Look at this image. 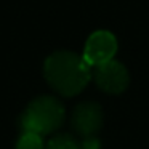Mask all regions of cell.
I'll use <instances>...</instances> for the list:
<instances>
[{
    "mask_svg": "<svg viewBox=\"0 0 149 149\" xmlns=\"http://www.w3.org/2000/svg\"><path fill=\"white\" fill-rule=\"evenodd\" d=\"M16 149H43L42 135L36 132H24L16 143Z\"/></svg>",
    "mask_w": 149,
    "mask_h": 149,
    "instance_id": "8992f818",
    "label": "cell"
},
{
    "mask_svg": "<svg viewBox=\"0 0 149 149\" xmlns=\"http://www.w3.org/2000/svg\"><path fill=\"white\" fill-rule=\"evenodd\" d=\"M47 149H80L75 139H72L69 135H56L48 141Z\"/></svg>",
    "mask_w": 149,
    "mask_h": 149,
    "instance_id": "52a82bcc",
    "label": "cell"
},
{
    "mask_svg": "<svg viewBox=\"0 0 149 149\" xmlns=\"http://www.w3.org/2000/svg\"><path fill=\"white\" fill-rule=\"evenodd\" d=\"M100 146H101L100 139L95 138V136H87L82 143V149H100Z\"/></svg>",
    "mask_w": 149,
    "mask_h": 149,
    "instance_id": "ba28073f",
    "label": "cell"
},
{
    "mask_svg": "<svg viewBox=\"0 0 149 149\" xmlns=\"http://www.w3.org/2000/svg\"><path fill=\"white\" fill-rule=\"evenodd\" d=\"M45 79L59 95L74 96L80 93L91 79V66L84 56L72 52H56L43 66Z\"/></svg>",
    "mask_w": 149,
    "mask_h": 149,
    "instance_id": "6da1fadb",
    "label": "cell"
},
{
    "mask_svg": "<svg viewBox=\"0 0 149 149\" xmlns=\"http://www.w3.org/2000/svg\"><path fill=\"white\" fill-rule=\"evenodd\" d=\"M95 82L96 85L106 93H122L128 87V72L125 66L120 64L119 61H107L104 64H100L95 68Z\"/></svg>",
    "mask_w": 149,
    "mask_h": 149,
    "instance_id": "277c9868",
    "label": "cell"
},
{
    "mask_svg": "<svg viewBox=\"0 0 149 149\" xmlns=\"http://www.w3.org/2000/svg\"><path fill=\"white\" fill-rule=\"evenodd\" d=\"M64 122V107L55 96H39L26 107L21 125L24 132H36L39 135L55 132Z\"/></svg>",
    "mask_w": 149,
    "mask_h": 149,
    "instance_id": "7a4b0ae2",
    "label": "cell"
},
{
    "mask_svg": "<svg viewBox=\"0 0 149 149\" xmlns=\"http://www.w3.org/2000/svg\"><path fill=\"white\" fill-rule=\"evenodd\" d=\"M117 52V40L109 31H96L88 37L84 50V58L90 66H100L112 61Z\"/></svg>",
    "mask_w": 149,
    "mask_h": 149,
    "instance_id": "3957f363",
    "label": "cell"
},
{
    "mask_svg": "<svg viewBox=\"0 0 149 149\" xmlns=\"http://www.w3.org/2000/svg\"><path fill=\"white\" fill-rule=\"evenodd\" d=\"M72 125L82 136H93L103 125V111L96 103H80L72 114Z\"/></svg>",
    "mask_w": 149,
    "mask_h": 149,
    "instance_id": "5b68a950",
    "label": "cell"
}]
</instances>
